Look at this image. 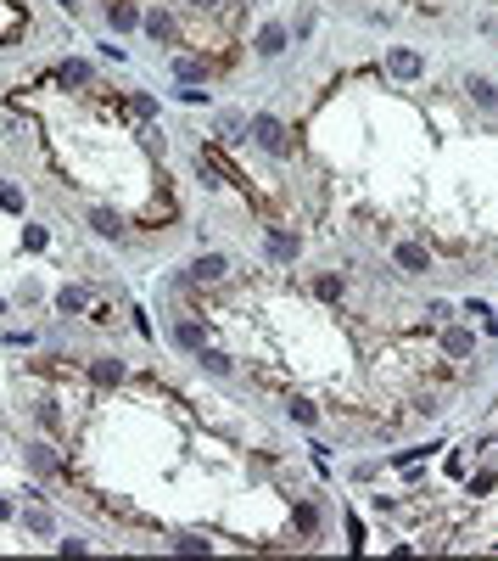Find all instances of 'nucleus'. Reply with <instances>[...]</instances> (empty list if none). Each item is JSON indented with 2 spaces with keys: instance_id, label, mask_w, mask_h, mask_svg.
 Returning a JSON list of instances; mask_svg holds the SVG:
<instances>
[{
  "instance_id": "f257e3e1",
  "label": "nucleus",
  "mask_w": 498,
  "mask_h": 561,
  "mask_svg": "<svg viewBox=\"0 0 498 561\" xmlns=\"http://www.w3.org/2000/svg\"><path fill=\"white\" fill-rule=\"evenodd\" d=\"M252 141L269 152V158H291V141H285V124L280 118H269V112H258L252 118Z\"/></svg>"
},
{
  "instance_id": "f03ea898",
  "label": "nucleus",
  "mask_w": 498,
  "mask_h": 561,
  "mask_svg": "<svg viewBox=\"0 0 498 561\" xmlns=\"http://www.w3.org/2000/svg\"><path fill=\"white\" fill-rule=\"evenodd\" d=\"M398 264H403V270H409V275H420V270H431L426 247H415V241H403V247H398Z\"/></svg>"
},
{
  "instance_id": "7ed1b4c3",
  "label": "nucleus",
  "mask_w": 498,
  "mask_h": 561,
  "mask_svg": "<svg viewBox=\"0 0 498 561\" xmlns=\"http://www.w3.org/2000/svg\"><path fill=\"white\" fill-rule=\"evenodd\" d=\"M280 51H285V28H280V23H269V28L258 34V57H280Z\"/></svg>"
},
{
  "instance_id": "20e7f679",
  "label": "nucleus",
  "mask_w": 498,
  "mask_h": 561,
  "mask_svg": "<svg viewBox=\"0 0 498 561\" xmlns=\"http://www.w3.org/2000/svg\"><path fill=\"white\" fill-rule=\"evenodd\" d=\"M107 17H112V28H135V23H141L135 0H112V6H107Z\"/></svg>"
},
{
  "instance_id": "39448f33",
  "label": "nucleus",
  "mask_w": 498,
  "mask_h": 561,
  "mask_svg": "<svg viewBox=\"0 0 498 561\" xmlns=\"http://www.w3.org/2000/svg\"><path fill=\"white\" fill-rule=\"evenodd\" d=\"M386 68H392L398 79H415V74H420V57H415V51H392V57H386Z\"/></svg>"
},
{
  "instance_id": "423d86ee",
  "label": "nucleus",
  "mask_w": 498,
  "mask_h": 561,
  "mask_svg": "<svg viewBox=\"0 0 498 561\" xmlns=\"http://www.w3.org/2000/svg\"><path fill=\"white\" fill-rule=\"evenodd\" d=\"M191 275H196V281H218V275H224V258H218V253H202V258L191 264Z\"/></svg>"
},
{
  "instance_id": "0eeeda50",
  "label": "nucleus",
  "mask_w": 498,
  "mask_h": 561,
  "mask_svg": "<svg viewBox=\"0 0 498 561\" xmlns=\"http://www.w3.org/2000/svg\"><path fill=\"white\" fill-rule=\"evenodd\" d=\"M90 225H95V236H124V219H118V214H107V208H95V214H90Z\"/></svg>"
},
{
  "instance_id": "6e6552de",
  "label": "nucleus",
  "mask_w": 498,
  "mask_h": 561,
  "mask_svg": "<svg viewBox=\"0 0 498 561\" xmlns=\"http://www.w3.org/2000/svg\"><path fill=\"white\" fill-rule=\"evenodd\" d=\"M269 258H297V236H285V231H269Z\"/></svg>"
},
{
  "instance_id": "1a4fd4ad",
  "label": "nucleus",
  "mask_w": 498,
  "mask_h": 561,
  "mask_svg": "<svg viewBox=\"0 0 498 561\" xmlns=\"http://www.w3.org/2000/svg\"><path fill=\"white\" fill-rule=\"evenodd\" d=\"M174 74H179L185 84H196V79H208V62H196V57H179V62H174Z\"/></svg>"
},
{
  "instance_id": "9d476101",
  "label": "nucleus",
  "mask_w": 498,
  "mask_h": 561,
  "mask_svg": "<svg viewBox=\"0 0 498 561\" xmlns=\"http://www.w3.org/2000/svg\"><path fill=\"white\" fill-rule=\"evenodd\" d=\"M174 342H179V348H202V325H196V320H179V325H174Z\"/></svg>"
},
{
  "instance_id": "9b49d317",
  "label": "nucleus",
  "mask_w": 498,
  "mask_h": 561,
  "mask_svg": "<svg viewBox=\"0 0 498 561\" xmlns=\"http://www.w3.org/2000/svg\"><path fill=\"white\" fill-rule=\"evenodd\" d=\"M146 34H151V40H174V23H168L162 11H151V17H146Z\"/></svg>"
},
{
  "instance_id": "f8f14e48",
  "label": "nucleus",
  "mask_w": 498,
  "mask_h": 561,
  "mask_svg": "<svg viewBox=\"0 0 498 561\" xmlns=\"http://www.w3.org/2000/svg\"><path fill=\"white\" fill-rule=\"evenodd\" d=\"M442 348H448V354H470L476 342H470V331H448V337H442Z\"/></svg>"
},
{
  "instance_id": "ddd939ff",
  "label": "nucleus",
  "mask_w": 498,
  "mask_h": 561,
  "mask_svg": "<svg viewBox=\"0 0 498 561\" xmlns=\"http://www.w3.org/2000/svg\"><path fill=\"white\" fill-rule=\"evenodd\" d=\"M118 376H124L118 359H95V382H118Z\"/></svg>"
},
{
  "instance_id": "4468645a",
  "label": "nucleus",
  "mask_w": 498,
  "mask_h": 561,
  "mask_svg": "<svg viewBox=\"0 0 498 561\" xmlns=\"http://www.w3.org/2000/svg\"><path fill=\"white\" fill-rule=\"evenodd\" d=\"M28 461H34V472H57V455L51 449H28Z\"/></svg>"
},
{
  "instance_id": "2eb2a0df",
  "label": "nucleus",
  "mask_w": 498,
  "mask_h": 561,
  "mask_svg": "<svg viewBox=\"0 0 498 561\" xmlns=\"http://www.w3.org/2000/svg\"><path fill=\"white\" fill-rule=\"evenodd\" d=\"M90 79V68H84V62H68V68H62V84H84Z\"/></svg>"
},
{
  "instance_id": "dca6fc26",
  "label": "nucleus",
  "mask_w": 498,
  "mask_h": 561,
  "mask_svg": "<svg viewBox=\"0 0 498 561\" xmlns=\"http://www.w3.org/2000/svg\"><path fill=\"white\" fill-rule=\"evenodd\" d=\"M470 90H476V101H482V107H493V101H498V96H493V84H487V79H470Z\"/></svg>"
},
{
  "instance_id": "f3484780",
  "label": "nucleus",
  "mask_w": 498,
  "mask_h": 561,
  "mask_svg": "<svg viewBox=\"0 0 498 561\" xmlns=\"http://www.w3.org/2000/svg\"><path fill=\"white\" fill-rule=\"evenodd\" d=\"M57 303H62V309H68V315H73V309H84V292H78V287H68V292H62Z\"/></svg>"
},
{
  "instance_id": "a211bd4d",
  "label": "nucleus",
  "mask_w": 498,
  "mask_h": 561,
  "mask_svg": "<svg viewBox=\"0 0 498 561\" xmlns=\"http://www.w3.org/2000/svg\"><path fill=\"white\" fill-rule=\"evenodd\" d=\"M191 6H218V0H191Z\"/></svg>"
}]
</instances>
